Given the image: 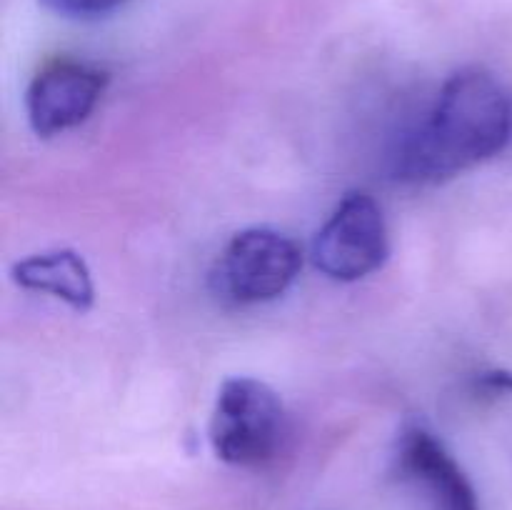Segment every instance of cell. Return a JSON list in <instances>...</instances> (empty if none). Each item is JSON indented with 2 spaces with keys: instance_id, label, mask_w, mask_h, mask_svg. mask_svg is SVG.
Returning <instances> with one entry per match:
<instances>
[{
  "instance_id": "obj_1",
  "label": "cell",
  "mask_w": 512,
  "mask_h": 510,
  "mask_svg": "<svg viewBox=\"0 0 512 510\" xmlns=\"http://www.w3.org/2000/svg\"><path fill=\"white\" fill-rule=\"evenodd\" d=\"M512 140V98L493 73L458 70L418 130L405 138L395 173L410 183H440L503 153Z\"/></svg>"
},
{
  "instance_id": "obj_2",
  "label": "cell",
  "mask_w": 512,
  "mask_h": 510,
  "mask_svg": "<svg viewBox=\"0 0 512 510\" xmlns=\"http://www.w3.org/2000/svg\"><path fill=\"white\" fill-rule=\"evenodd\" d=\"M288 415L280 395L258 378H230L215 398L210 445L223 463L263 468L283 448Z\"/></svg>"
},
{
  "instance_id": "obj_3",
  "label": "cell",
  "mask_w": 512,
  "mask_h": 510,
  "mask_svg": "<svg viewBox=\"0 0 512 510\" xmlns=\"http://www.w3.org/2000/svg\"><path fill=\"white\" fill-rule=\"evenodd\" d=\"M303 268V250L273 228H248L225 245L215 265V288L235 305L280 298Z\"/></svg>"
},
{
  "instance_id": "obj_4",
  "label": "cell",
  "mask_w": 512,
  "mask_h": 510,
  "mask_svg": "<svg viewBox=\"0 0 512 510\" xmlns=\"http://www.w3.org/2000/svg\"><path fill=\"white\" fill-rule=\"evenodd\" d=\"M390 255L388 223L373 195L355 190L333 210L313 243V263L340 283H355L385 265Z\"/></svg>"
},
{
  "instance_id": "obj_5",
  "label": "cell",
  "mask_w": 512,
  "mask_h": 510,
  "mask_svg": "<svg viewBox=\"0 0 512 510\" xmlns=\"http://www.w3.org/2000/svg\"><path fill=\"white\" fill-rule=\"evenodd\" d=\"M108 85L100 68L78 60H53L30 83L25 95L30 128L40 138H53L85 123Z\"/></svg>"
},
{
  "instance_id": "obj_6",
  "label": "cell",
  "mask_w": 512,
  "mask_h": 510,
  "mask_svg": "<svg viewBox=\"0 0 512 510\" xmlns=\"http://www.w3.org/2000/svg\"><path fill=\"white\" fill-rule=\"evenodd\" d=\"M398 470L405 480L423 488L433 510H480L478 495L465 470L423 425H410L403 430Z\"/></svg>"
},
{
  "instance_id": "obj_7",
  "label": "cell",
  "mask_w": 512,
  "mask_h": 510,
  "mask_svg": "<svg viewBox=\"0 0 512 510\" xmlns=\"http://www.w3.org/2000/svg\"><path fill=\"white\" fill-rule=\"evenodd\" d=\"M13 280L23 290L53 295L75 313H85L95 300L90 268L75 250H45L13 265Z\"/></svg>"
},
{
  "instance_id": "obj_8",
  "label": "cell",
  "mask_w": 512,
  "mask_h": 510,
  "mask_svg": "<svg viewBox=\"0 0 512 510\" xmlns=\"http://www.w3.org/2000/svg\"><path fill=\"white\" fill-rule=\"evenodd\" d=\"M50 10L65 15V18H103V15L113 13L120 5L128 0H43Z\"/></svg>"
},
{
  "instance_id": "obj_9",
  "label": "cell",
  "mask_w": 512,
  "mask_h": 510,
  "mask_svg": "<svg viewBox=\"0 0 512 510\" xmlns=\"http://www.w3.org/2000/svg\"><path fill=\"white\" fill-rule=\"evenodd\" d=\"M475 395H485V398H503L512 395V373L510 370H488L480 373L473 380Z\"/></svg>"
}]
</instances>
